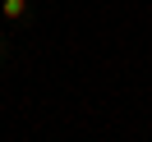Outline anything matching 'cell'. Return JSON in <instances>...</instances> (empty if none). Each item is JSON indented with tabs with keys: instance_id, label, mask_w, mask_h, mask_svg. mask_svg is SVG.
<instances>
[{
	"instance_id": "cell-1",
	"label": "cell",
	"mask_w": 152,
	"mask_h": 142,
	"mask_svg": "<svg viewBox=\"0 0 152 142\" xmlns=\"http://www.w3.org/2000/svg\"><path fill=\"white\" fill-rule=\"evenodd\" d=\"M23 9H28L23 0H0V14H5V19H23Z\"/></svg>"
}]
</instances>
